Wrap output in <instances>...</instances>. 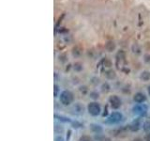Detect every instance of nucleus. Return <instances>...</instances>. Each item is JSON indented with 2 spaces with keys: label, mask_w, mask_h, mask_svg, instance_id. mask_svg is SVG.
I'll return each instance as SVG.
<instances>
[{
  "label": "nucleus",
  "mask_w": 150,
  "mask_h": 141,
  "mask_svg": "<svg viewBox=\"0 0 150 141\" xmlns=\"http://www.w3.org/2000/svg\"><path fill=\"white\" fill-rule=\"evenodd\" d=\"M109 104L113 109H118L122 105V100L117 95H112L109 98Z\"/></svg>",
  "instance_id": "nucleus-5"
},
{
  "label": "nucleus",
  "mask_w": 150,
  "mask_h": 141,
  "mask_svg": "<svg viewBox=\"0 0 150 141\" xmlns=\"http://www.w3.org/2000/svg\"><path fill=\"white\" fill-rule=\"evenodd\" d=\"M55 118H58L57 120H59L60 121H64V122H71V120H70V118L63 117V116H57V115H55Z\"/></svg>",
  "instance_id": "nucleus-14"
},
{
  "label": "nucleus",
  "mask_w": 150,
  "mask_h": 141,
  "mask_svg": "<svg viewBox=\"0 0 150 141\" xmlns=\"http://www.w3.org/2000/svg\"><path fill=\"white\" fill-rule=\"evenodd\" d=\"M144 129L147 133H150V121H147L144 123Z\"/></svg>",
  "instance_id": "nucleus-18"
},
{
  "label": "nucleus",
  "mask_w": 150,
  "mask_h": 141,
  "mask_svg": "<svg viewBox=\"0 0 150 141\" xmlns=\"http://www.w3.org/2000/svg\"><path fill=\"white\" fill-rule=\"evenodd\" d=\"M140 79L144 82H147L150 80V72L149 70H143L140 74Z\"/></svg>",
  "instance_id": "nucleus-8"
},
{
  "label": "nucleus",
  "mask_w": 150,
  "mask_h": 141,
  "mask_svg": "<svg viewBox=\"0 0 150 141\" xmlns=\"http://www.w3.org/2000/svg\"><path fill=\"white\" fill-rule=\"evenodd\" d=\"M133 101L136 104H144L147 101V96L144 92H136L133 96Z\"/></svg>",
  "instance_id": "nucleus-6"
},
{
  "label": "nucleus",
  "mask_w": 150,
  "mask_h": 141,
  "mask_svg": "<svg viewBox=\"0 0 150 141\" xmlns=\"http://www.w3.org/2000/svg\"><path fill=\"white\" fill-rule=\"evenodd\" d=\"M59 101L65 106L71 105L74 101V95L73 93L70 91H64L59 94Z\"/></svg>",
  "instance_id": "nucleus-1"
},
{
  "label": "nucleus",
  "mask_w": 150,
  "mask_h": 141,
  "mask_svg": "<svg viewBox=\"0 0 150 141\" xmlns=\"http://www.w3.org/2000/svg\"><path fill=\"white\" fill-rule=\"evenodd\" d=\"M110 89H111V87H110V85L108 83H104V84H102L101 85V91L103 92H109L110 91Z\"/></svg>",
  "instance_id": "nucleus-13"
},
{
  "label": "nucleus",
  "mask_w": 150,
  "mask_h": 141,
  "mask_svg": "<svg viewBox=\"0 0 150 141\" xmlns=\"http://www.w3.org/2000/svg\"><path fill=\"white\" fill-rule=\"evenodd\" d=\"M140 126H141L140 121L138 120L132 121V122L129 124V128H130V130H132V131H137L138 129L140 128Z\"/></svg>",
  "instance_id": "nucleus-10"
},
{
  "label": "nucleus",
  "mask_w": 150,
  "mask_h": 141,
  "mask_svg": "<svg viewBox=\"0 0 150 141\" xmlns=\"http://www.w3.org/2000/svg\"><path fill=\"white\" fill-rule=\"evenodd\" d=\"M122 120H123L122 113L114 111V112L111 113V114L109 115V117L107 118V123H109V124H116L118 122H120Z\"/></svg>",
  "instance_id": "nucleus-3"
},
{
  "label": "nucleus",
  "mask_w": 150,
  "mask_h": 141,
  "mask_svg": "<svg viewBox=\"0 0 150 141\" xmlns=\"http://www.w3.org/2000/svg\"><path fill=\"white\" fill-rule=\"evenodd\" d=\"M89 97L92 98L93 100H97V99H99V94L98 91H91L89 93Z\"/></svg>",
  "instance_id": "nucleus-15"
},
{
  "label": "nucleus",
  "mask_w": 150,
  "mask_h": 141,
  "mask_svg": "<svg viewBox=\"0 0 150 141\" xmlns=\"http://www.w3.org/2000/svg\"><path fill=\"white\" fill-rule=\"evenodd\" d=\"M72 53H73V56H75V57H78L81 55V52L80 51H78V47H75V48H73Z\"/></svg>",
  "instance_id": "nucleus-22"
},
{
  "label": "nucleus",
  "mask_w": 150,
  "mask_h": 141,
  "mask_svg": "<svg viewBox=\"0 0 150 141\" xmlns=\"http://www.w3.org/2000/svg\"><path fill=\"white\" fill-rule=\"evenodd\" d=\"M145 141H150V133H147V135H145Z\"/></svg>",
  "instance_id": "nucleus-23"
},
{
  "label": "nucleus",
  "mask_w": 150,
  "mask_h": 141,
  "mask_svg": "<svg viewBox=\"0 0 150 141\" xmlns=\"http://www.w3.org/2000/svg\"><path fill=\"white\" fill-rule=\"evenodd\" d=\"M144 60L145 63H147V64H150V55L149 54H145V56H144Z\"/></svg>",
  "instance_id": "nucleus-20"
},
{
  "label": "nucleus",
  "mask_w": 150,
  "mask_h": 141,
  "mask_svg": "<svg viewBox=\"0 0 150 141\" xmlns=\"http://www.w3.org/2000/svg\"><path fill=\"white\" fill-rule=\"evenodd\" d=\"M132 111L138 116H145L148 111V107L145 104H137L132 107Z\"/></svg>",
  "instance_id": "nucleus-4"
},
{
  "label": "nucleus",
  "mask_w": 150,
  "mask_h": 141,
  "mask_svg": "<svg viewBox=\"0 0 150 141\" xmlns=\"http://www.w3.org/2000/svg\"><path fill=\"white\" fill-rule=\"evenodd\" d=\"M74 70L76 72H80V70H83V64L80 63V62H76L74 64Z\"/></svg>",
  "instance_id": "nucleus-16"
},
{
  "label": "nucleus",
  "mask_w": 150,
  "mask_h": 141,
  "mask_svg": "<svg viewBox=\"0 0 150 141\" xmlns=\"http://www.w3.org/2000/svg\"><path fill=\"white\" fill-rule=\"evenodd\" d=\"M87 112L89 113L91 116L97 117L99 115H101V106L98 102H91V103L88 104L87 105Z\"/></svg>",
  "instance_id": "nucleus-2"
},
{
  "label": "nucleus",
  "mask_w": 150,
  "mask_h": 141,
  "mask_svg": "<svg viewBox=\"0 0 150 141\" xmlns=\"http://www.w3.org/2000/svg\"><path fill=\"white\" fill-rule=\"evenodd\" d=\"M132 141H145V139L141 138H134Z\"/></svg>",
  "instance_id": "nucleus-25"
},
{
  "label": "nucleus",
  "mask_w": 150,
  "mask_h": 141,
  "mask_svg": "<svg viewBox=\"0 0 150 141\" xmlns=\"http://www.w3.org/2000/svg\"><path fill=\"white\" fill-rule=\"evenodd\" d=\"M55 141H65V140L61 135H57L55 138Z\"/></svg>",
  "instance_id": "nucleus-24"
},
{
  "label": "nucleus",
  "mask_w": 150,
  "mask_h": 141,
  "mask_svg": "<svg viewBox=\"0 0 150 141\" xmlns=\"http://www.w3.org/2000/svg\"><path fill=\"white\" fill-rule=\"evenodd\" d=\"M90 129H91L92 132L95 133V134H101V133L102 132V128H101V125L96 124V123L90 124Z\"/></svg>",
  "instance_id": "nucleus-7"
},
{
  "label": "nucleus",
  "mask_w": 150,
  "mask_h": 141,
  "mask_svg": "<svg viewBox=\"0 0 150 141\" xmlns=\"http://www.w3.org/2000/svg\"><path fill=\"white\" fill-rule=\"evenodd\" d=\"M105 76L107 79H110V80H113L114 79L115 77H116V73H115L114 70H108L105 72Z\"/></svg>",
  "instance_id": "nucleus-9"
},
{
  "label": "nucleus",
  "mask_w": 150,
  "mask_h": 141,
  "mask_svg": "<svg viewBox=\"0 0 150 141\" xmlns=\"http://www.w3.org/2000/svg\"><path fill=\"white\" fill-rule=\"evenodd\" d=\"M53 88H53V91H55V93H53V95H55V97H57V96H58V92H59V87L55 84Z\"/></svg>",
  "instance_id": "nucleus-21"
},
{
  "label": "nucleus",
  "mask_w": 150,
  "mask_h": 141,
  "mask_svg": "<svg viewBox=\"0 0 150 141\" xmlns=\"http://www.w3.org/2000/svg\"><path fill=\"white\" fill-rule=\"evenodd\" d=\"M147 92H148V94H149V96H150V85L147 87Z\"/></svg>",
  "instance_id": "nucleus-26"
},
{
  "label": "nucleus",
  "mask_w": 150,
  "mask_h": 141,
  "mask_svg": "<svg viewBox=\"0 0 150 141\" xmlns=\"http://www.w3.org/2000/svg\"><path fill=\"white\" fill-rule=\"evenodd\" d=\"M97 140L98 141H110V138H106L104 135H99L97 136Z\"/></svg>",
  "instance_id": "nucleus-19"
},
{
  "label": "nucleus",
  "mask_w": 150,
  "mask_h": 141,
  "mask_svg": "<svg viewBox=\"0 0 150 141\" xmlns=\"http://www.w3.org/2000/svg\"><path fill=\"white\" fill-rule=\"evenodd\" d=\"M105 49L108 51V52H113V51L115 49V44L113 41H107V44H105Z\"/></svg>",
  "instance_id": "nucleus-11"
},
{
  "label": "nucleus",
  "mask_w": 150,
  "mask_h": 141,
  "mask_svg": "<svg viewBox=\"0 0 150 141\" xmlns=\"http://www.w3.org/2000/svg\"><path fill=\"white\" fill-rule=\"evenodd\" d=\"M74 110L77 114H81L82 112H84V106H82V105L80 104V103H77L74 106Z\"/></svg>",
  "instance_id": "nucleus-12"
},
{
  "label": "nucleus",
  "mask_w": 150,
  "mask_h": 141,
  "mask_svg": "<svg viewBox=\"0 0 150 141\" xmlns=\"http://www.w3.org/2000/svg\"><path fill=\"white\" fill-rule=\"evenodd\" d=\"M78 141H93V139H92L89 135H82Z\"/></svg>",
  "instance_id": "nucleus-17"
}]
</instances>
